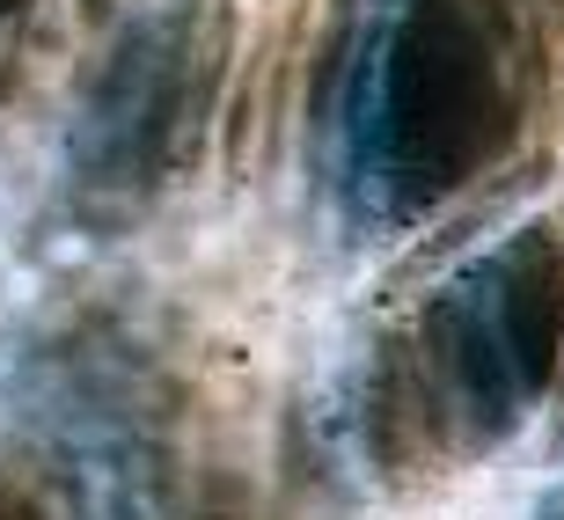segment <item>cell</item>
Segmentation results:
<instances>
[{
    "mask_svg": "<svg viewBox=\"0 0 564 520\" xmlns=\"http://www.w3.org/2000/svg\"><path fill=\"white\" fill-rule=\"evenodd\" d=\"M521 22L506 0H397L352 82V162L389 206L469 184L521 126Z\"/></svg>",
    "mask_w": 564,
    "mask_h": 520,
    "instance_id": "obj_1",
    "label": "cell"
},
{
    "mask_svg": "<svg viewBox=\"0 0 564 520\" xmlns=\"http://www.w3.org/2000/svg\"><path fill=\"white\" fill-rule=\"evenodd\" d=\"M564 359V242L543 228L513 235L440 293L425 323L419 389L433 411L506 433Z\"/></svg>",
    "mask_w": 564,
    "mask_h": 520,
    "instance_id": "obj_2",
    "label": "cell"
},
{
    "mask_svg": "<svg viewBox=\"0 0 564 520\" xmlns=\"http://www.w3.org/2000/svg\"><path fill=\"white\" fill-rule=\"evenodd\" d=\"M198 96V59H191V15H154L126 52L110 59L96 104H88V169L110 184L140 191L147 176H162L184 147V118Z\"/></svg>",
    "mask_w": 564,
    "mask_h": 520,
    "instance_id": "obj_3",
    "label": "cell"
},
{
    "mask_svg": "<svg viewBox=\"0 0 564 520\" xmlns=\"http://www.w3.org/2000/svg\"><path fill=\"white\" fill-rule=\"evenodd\" d=\"M0 520H52L37 499V484L22 477V469H0Z\"/></svg>",
    "mask_w": 564,
    "mask_h": 520,
    "instance_id": "obj_4",
    "label": "cell"
},
{
    "mask_svg": "<svg viewBox=\"0 0 564 520\" xmlns=\"http://www.w3.org/2000/svg\"><path fill=\"white\" fill-rule=\"evenodd\" d=\"M22 8H30V0H0V37H8V30L22 22Z\"/></svg>",
    "mask_w": 564,
    "mask_h": 520,
    "instance_id": "obj_5",
    "label": "cell"
}]
</instances>
